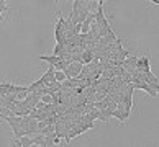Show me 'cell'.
<instances>
[{"mask_svg": "<svg viewBox=\"0 0 159 147\" xmlns=\"http://www.w3.org/2000/svg\"><path fill=\"white\" fill-rule=\"evenodd\" d=\"M131 80H133V85H131L133 88H139V90H144V92L148 93L149 97H152V98H157V92L152 90V88H151L148 84H146L144 80H138L136 77H131Z\"/></svg>", "mask_w": 159, "mask_h": 147, "instance_id": "obj_1", "label": "cell"}, {"mask_svg": "<svg viewBox=\"0 0 159 147\" xmlns=\"http://www.w3.org/2000/svg\"><path fill=\"white\" fill-rule=\"evenodd\" d=\"M136 69H138V70L149 69V56H148V54L143 56L141 59H138V61H136Z\"/></svg>", "mask_w": 159, "mask_h": 147, "instance_id": "obj_2", "label": "cell"}, {"mask_svg": "<svg viewBox=\"0 0 159 147\" xmlns=\"http://www.w3.org/2000/svg\"><path fill=\"white\" fill-rule=\"evenodd\" d=\"M61 59H62V57L54 56V54H52V56H44V54H41V56H39V61H46L48 64H52V66H54L56 62H59Z\"/></svg>", "mask_w": 159, "mask_h": 147, "instance_id": "obj_3", "label": "cell"}, {"mask_svg": "<svg viewBox=\"0 0 159 147\" xmlns=\"http://www.w3.org/2000/svg\"><path fill=\"white\" fill-rule=\"evenodd\" d=\"M66 74H64V70H54V80L59 82V84H62L64 80H66Z\"/></svg>", "mask_w": 159, "mask_h": 147, "instance_id": "obj_4", "label": "cell"}, {"mask_svg": "<svg viewBox=\"0 0 159 147\" xmlns=\"http://www.w3.org/2000/svg\"><path fill=\"white\" fill-rule=\"evenodd\" d=\"M18 139H20V142H21V147H31L33 145V139L26 137V136H21Z\"/></svg>", "mask_w": 159, "mask_h": 147, "instance_id": "obj_5", "label": "cell"}, {"mask_svg": "<svg viewBox=\"0 0 159 147\" xmlns=\"http://www.w3.org/2000/svg\"><path fill=\"white\" fill-rule=\"evenodd\" d=\"M92 57H93L92 51H85V52H84V61H82V62H84V64L90 62V61H92Z\"/></svg>", "mask_w": 159, "mask_h": 147, "instance_id": "obj_6", "label": "cell"}, {"mask_svg": "<svg viewBox=\"0 0 159 147\" xmlns=\"http://www.w3.org/2000/svg\"><path fill=\"white\" fill-rule=\"evenodd\" d=\"M151 3H154V5H159V0H149Z\"/></svg>", "mask_w": 159, "mask_h": 147, "instance_id": "obj_7", "label": "cell"}, {"mask_svg": "<svg viewBox=\"0 0 159 147\" xmlns=\"http://www.w3.org/2000/svg\"><path fill=\"white\" fill-rule=\"evenodd\" d=\"M54 2H56V3H57V2H59V0H54Z\"/></svg>", "mask_w": 159, "mask_h": 147, "instance_id": "obj_8", "label": "cell"}]
</instances>
